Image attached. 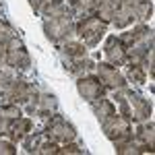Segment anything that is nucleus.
<instances>
[{"label":"nucleus","instance_id":"4468645a","mask_svg":"<svg viewBox=\"0 0 155 155\" xmlns=\"http://www.w3.org/2000/svg\"><path fill=\"white\" fill-rule=\"evenodd\" d=\"M139 126H137V130H134V139L139 141L141 145H145L147 149H149V153H153L155 149V124L153 120H145V122H137Z\"/></svg>","mask_w":155,"mask_h":155},{"label":"nucleus","instance_id":"ddd939ff","mask_svg":"<svg viewBox=\"0 0 155 155\" xmlns=\"http://www.w3.org/2000/svg\"><path fill=\"white\" fill-rule=\"evenodd\" d=\"M134 2H137V0H124L118 8H116L114 19H112V25H114L116 29H126V27L134 21Z\"/></svg>","mask_w":155,"mask_h":155},{"label":"nucleus","instance_id":"2f4dec72","mask_svg":"<svg viewBox=\"0 0 155 155\" xmlns=\"http://www.w3.org/2000/svg\"><path fill=\"white\" fill-rule=\"evenodd\" d=\"M107 2H110V4H112L114 8H118V6L122 4V2H124V0H107Z\"/></svg>","mask_w":155,"mask_h":155},{"label":"nucleus","instance_id":"39448f33","mask_svg":"<svg viewBox=\"0 0 155 155\" xmlns=\"http://www.w3.org/2000/svg\"><path fill=\"white\" fill-rule=\"evenodd\" d=\"M101 130H104V134H106L112 143H120V141L132 137V120L116 112L106 122H101Z\"/></svg>","mask_w":155,"mask_h":155},{"label":"nucleus","instance_id":"9b49d317","mask_svg":"<svg viewBox=\"0 0 155 155\" xmlns=\"http://www.w3.org/2000/svg\"><path fill=\"white\" fill-rule=\"evenodd\" d=\"M126 97H128V106H130V120L134 122H145L151 118L153 114V106L149 99H145L139 93H132L130 89H126Z\"/></svg>","mask_w":155,"mask_h":155},{"label":"nucleus","instance_id":"7c9ffc66","mask_svg":"<svg viewBox=\"0 0 155 155\" xmlns=\"http://www.w3.org/2000/svg\"><path fill=\"white\" fill-rule=\"evenodd\" d=\"M29 4H31V8L39 15V6H41V0H29Z\"/></svg>","mask_w":155,"mask_h":155},{"label":"nucleus","instance_id":"c85d7f7f","mask_svg":"<svg viewBox=\"0 0 155 155\" xmlns=\"http://www.w3.org/2000/svg\"><path fill=\"white\" fill-rule=\"evenodd\" d=\"M60 153H85V149L81 147V145H77V143H72V141H68V143H64L62 147H60Z\"/></svg>","mask_w":155,"mask_h":155},{"label":"nucleus","instance_id":"412c9836","mask_svg":"<svg viewBox=\"0 0 155 155\" xmlns=\"http://www.w3.org/2000/svg\"><path fill=\"white\" fill-rule=\"evenodd\" d=\"M71 6L64 2V0H41V6H39V15H44V19L60 15V12L68 11Z\"/></svg>","mask_w":155,"mask_h":155},{"label":"nucleus","instance_id":"2eb2a0df","mask_svg":"<svg viewBox=\"0 0 155 155\" xmlns=\"http://www.w3.org/2000/svg\"><path fill=\"white\" fill-rule=\"evenodd\" d=\"M31 128H33V120L25 118L23 114H21V116L11 124V128H8V137H11L12 143H21L25 137L31 132Z\"/></svg>","mask_w":155,"mask_h":155},{"label":"nucleus","instance_id":"b1692460","mask_svg":"<svg viewBox=\"0 0 155 155\" xmlns=\"http://www.w3.org/2000/svg\"><path fill=\"white\" fill-rule=\"evenodd\" d=\"M153 15V0H137L134 2V19L147 21Z\"/></svg>","mask_w":155,"mask_h":155},{"label":"nucleus","instance_id":"5701e85b","mask_svg":"<svg viewBox=\"0 0 155 155\" xmlns=\"http://www.w3.org/2000/svg\"><path fill=\"white\" fill-rule=\"evenodd\" d=\"M126 79L134 85H143L147 81V72L141 62H126Z\"/></svg>","mask_w":155,"mask_h":155},{"label":"nucleus","instance_id":"bb28decb","mask_svg":"<svg viewBox=\"0 0 155 155\" xmlns=\"http://www.w3.org/2000/svg\"><path fill=\"white\" fill-rule=\"evenodd\" d=\"M56 153H60V143L46 137L39 145V149H37V155H56Z\"/></svg>","mask_w":155,"mask_h":155},{"label":"nucleus","instance_id":"9d476101","mask_svg":"<svg viewBox=\"0 0 155 155\" xmlns=\"http://www.w3.org/2000/svg\"><path fill=\"white\" fill-rule=\"evenodd\" d=\"M29 106V112L35 114V116H41V118H50L52 114H56L58 110V99L52 93H37L31 97V101L27 104Z\"/></svg>","mask_w":155,"mask_h":155},{"label":"nucleus","instance_id":"a878e982","mask_svg":"<svg viewBox=\"0 0 155 155\" xmlns=\"http://www.w3.org/2000/svg\"><path fill=\"white\" fill-rule=\"evenodd\" d=\"M114 12H116V8H114L107 0H99V6H97V11H95V17L99 21H104L106 25H110L112 19H114Z\"/></svg>","mask_w":155,"mask_h":155},{"label":"nucleus","instance_id":"6e6552de","mask_svg":"<svg viewBox=\"0 0 155 155\" xmlns=\"http://www.w3.org/2000/svg\"><path fill=\"white\" fill-rule=\"evenodd\" d=\"M77 91H79V95L83 97L85 101H89V104H93L99 97L106 95V87H104L101 81H99L97 77H93V74H83V77H79V81H77Z\"/></svg>","mask_w":155,"mask_h":155},{"label":"nucleus","instance_id":"4be33fe9","mask_svg":"<svg viewBox=\"0 0 155 155\" xmlns=\"http://www.w3.org/2000/svg\"><path fill=\"white\" fill-rule=\"evenodd\" d=\"M97 6H99V0H77L71 8H72V15H74V17L83 19V17H91V15H95Z\"/></svg>","mask_w":155,"mask_h":155},{"label":"nucleus","instance_id":"f257e3e1","mask_svg":"<svg viewBox=\"0 0 155 155\" xmlns=\"http://www.w3.org/2000/svg\"><path fill=\"white\" fill-rule=\"evenodd\" d=\"M120 39L126 46L128 62H141V58L147 54V50L153 48V29L147 25H139L132 31L124 33Z\"/></svg>","mask_w":155,"mask_h":155},{"label":"nucleus","instance_id":"a211bd4d","mask_svg":"<svg viewBox=\"0 0 155 155\" xmlns=\"http://www.w3.org/2000/svg\"><path fill=\"white\" fill-rule=\"evenodd\" d=\"M116 147V153L118 155H139V153H149V149L141 145L137 139H124V141H120V143H114Z\"/></svg>","mask_w":155,"mask_h":155},{"label":"nucleus","instance_id":"dca6fc26","mask_svg":"<svg viewBox=\"0 0 155 155\" xmlns=\"http://www.w3.org/2000/svg\"><path fill=\"white\" fill-rule=\"evenodd\" d=\"M21 116V107L17 104H2L0 106V137L8 134V128L15 120Z\"/></svg>","mask_w":155,"mask_h":155},{"label":"nucleus","instance_id":"cd10ccee","mask_svg":"<svg viewBox=\"0 0 155 155\" xmlns=\"http://www.w3.org/2000/svg\"><path fill=\"white\" fill-rule=\"evenodd\" d=\"M15 81V77H12L8 71H4V68H0V97L6 95V91H8V87L11 83Z\"/></svg>","mask_w":155,"mask_h":155},{"label":"nucleus","instance_id":"20e7f679","mask_svg":"<svg viewBox=\"0 0 155 155\" xmlns=\"http://www.w3.org/2000/svg\"><path fill=\"white\" fill-rule=\"evenodd\" d=\"M2 62H4L6 66H11L12 71H27V68L31 66V56H29V52L25 48V44L17 35L6 44Z\"/></svg>","mask_w":155,"mask_h":155},{"label":"nucleus","instance_id":"aec40b11","mask_svg":"<svg viewBox=\"0 0 155 155\" xmlns=\"http://www.w3.org/2000/svg\"><path fill=\"white\" fill-rule=\"evenodd\" d=\"M91 106H93V114H95V118L99 120V124L106 122L110 116L116 114V106L112 104V99H106V97H99V99L93 101Z\"/></svg>","mask_w":155,"mask_h":155},{"label":"nucleus","instance_id":"423d86ee","mask_svg":"<svg viewBox=\"0 0 155 155\" xmlns=\"http://www.w3.org/2000/svg\"><path fill=\"white\" fill-rule=\"evenodd\" d=\"M44 134L48 139H52V141L64 145V143H68V141H74L77 139V128L72 126L71 122H66L62 116L52 114L48 124H46V128H44Z\"/></svg>","mask_w":155,"mask_h":155},{"label":"nucleus","instance_id":"c756f323","mask_svg":"<svg viewBox=\"0 0 155 155\" xmlns=\"http://www.w3.org/2000/svg\"><path fill=\"white\" fill-rule=\"evenodd\" d=\"M17 153V145L12 141H0V155H15Z\"/></svg>","mask_w":155,"mask_h":155},{"label":"nucleus","instance_id":"f8f14e48","mask_svg":"<svg viewBox=\"0 0 155 155\" xmlns=\"http://www.w3.org/2000/svg\"><path fill=\"white\" fill-rule=\"evenodd\" d=\"M104 54H106L107 62L114 64V66H124V64L128 62L126 46H124V41L116 35H110L106 39V44H104Z\"/></svg>","mask_w":155,"mask_h":155},{"label":"nucleus","instance_id":"393cba45","mask_svg":"<svg viewBox=\"0 0 155 155\" xmlns=\"http://www.w3.org/2000/svg\"><path fill=\"white\" fill-rule=\"evenodd\" d=\"M12 37H15V29L4 19H0V62L4 58V48H6V44L11 41Z\"/></svg>","mask_w":155,"mask_h":155},{"label":"nucleus","instance_id":"6ab92c4d","mask_svg":"<svg viewBox=\"0 0 155 155\" xmlns=\"http://www.w3.org/2000/svg\"><path fill=\"white\" fill-rule=\"evenodd\" d=\"M60 54H62V58H83L87 56V46L77 39H66V41H62Z\"/></svg>","mask_w":155,"mask_h":155},{"label":"nucleus","instance_id":"0eeeda50","mask_svg":"<svg viewBox=\"0 0 155 155\" xmlns=\"http://www.w3.org/2000/svg\"><path fill=\"white\" fill-rule=\"evenodd\" d=\"M95 71H97V79L101 81V85H104L106 89L118 91V89H126V87H128L126 77H124L114 64H110V62H97Z\"/></svg>","mask_w":155,"mask_h":155},{"label":"nucleus","instance_id":"7ed1b4c3","mask_svg":"<svg viewBox=\"0 0 155 155\" xmlns=\"http://www.w3.org/2000/svg\"><path fill=\"white\" fill-rule=\"evenodd\" d=\"M74 31H77V37L83 39L85 46L95 48L97 44L104 39V35L107 33V25L104 21H99L95 15H91V17H83L79 23L74 25Z\"/></svg>","mask_w":155,"mask_h":155},{"label":"nucleus","instance_id":"f03ea898","mask_svg":"<svg viewBox=\"0 0 155 155\" xmlns=\"http://www.w3.org/2000/svg\"><path fill=\"white\" fill-rule=\"evenodd\" d=\"M72 17H74L72 8H68V11L60 12V15L44 19V33H46V37L50 41H54V44H62L66 39H72V35H77Z\"/></svg>","mask_w":155,"mask_h":155},{"label":"nucleus","instance_id":"1a4fd4ad","mask_svg":"<svg viewBox=\"0 0 155 155\" xmlns=\"http://www.w3.org/2000/svg\"><path fill=\"white\" fill-rule=\"evenodd\" d=\"M35 95V89H33V85L27 83L25 79H15L8 87V91H6V104H17V106H25V104H29L31 101V97Z\"/></svg>","mask_w":155,"mask_h":155},{"label":"nucleus","instance_id":"f3484780","mask_svg":"<svg viewBox=\"0 0 155 155\" xmlns=\"http://www.w3.org/2000/svg\"><path fill=\"white\" fill-rule=\"evenodd\" d=\"M62 62H64V66H66L72 74H79V77H81L83 72L95 68V64H97V62H93V60L87 58V56H83V58H62Z\"/></svg>","mask_w":155,"mask_h":155}]
</instances>
